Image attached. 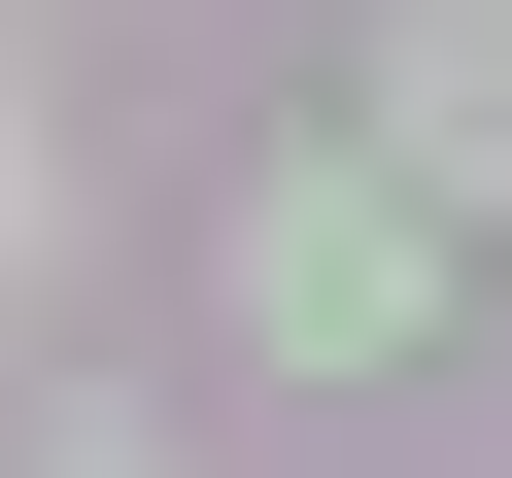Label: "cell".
Segmentation results:
<instances>
[{
  "label": "cell",
  "mask_w": 512,
  "mask_h": 478,
  "mask_svg": "<svg viewBox=\"0 0 512 478\" xmlns=\"http://www.w3.org/2000/svg\"><path fill=\"white\" fill-rule=\"evenodd\" d=\"M410 205H444V171H410V137H376V171H308V205H274V342H410Z\"/></svg>",
  "instance_id": "obj_1"
},
{
  "label": "cell",
  "mask_w": 512,
  "mask_h": 478,
  "mask_svg": "<svg viewBox=\"0 0 512 478\" xmlns=\"http://www.w3.org/2000/svg\"><path fill=\"white\" fill-rule=\"evenodd\" d=\"M376 137L444 205H512V0H376Z\"/></svg>",
  "instance_id": "obj_2"
},
{
  "label": "cell",
  "mask_w": 512,
  "mask_h": 478,
  "mask_svg": "<svg viewBox=\"0 0 512 478\" xmlns=\"http://www.w3.org/2000/svg\"><path fill=\"white\" fill-rule=\"evenodd\" d=\"M69 478H171V444H69Z\"/></svg>",
  "instance_id": "obj_3"
}]
</instances>
